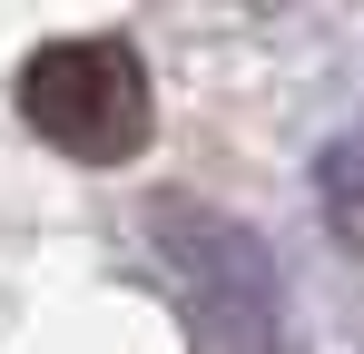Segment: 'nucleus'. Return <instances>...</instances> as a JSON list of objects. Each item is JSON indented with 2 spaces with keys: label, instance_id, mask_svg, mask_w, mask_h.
I'll return each instance as SVG.
<instances>
[{
  "label": "nucleus",
  "instance_id": "2",
  "mask_svg": "<svg viewBox=\"0 0 364 354\" xmlns=\"http://www.w3.org/2000/svg\"><path fill=\"white\" fill-rule=\"evenodd\" d=\"M158 256L197 286V305H207L227 335H246V345L266 335V315H276V276H266V256H256L237 227H207V217H178V227H168V217H158Z\"/></svg>",
  "mask_w": 364,
  "mask_h": 354
},
{
  "label": "nucleus",
  "instance_id": "1",
  "mask_svg": "<svg viewBox=\"0 0 364 354\" xmlns=\"http://www.w3.org/2000/svg\"><path fill=\"white\" fill-rule=\"evenodd\" d=\"M20 118L50 148L109 168V158H128L148 138V69L119 40H50V50H30V69H20Z\"/></svg>",
  "mask_w": 364,
  "mask_h": 354
},
{
  "label": "nucleus",
  "instance_id": "3",
  "mask_svg": "<svg viewBox=\"0 0 364 354\" xmlns=\"http://www.w3.org/2000/svg\"><path fill=\"white\" fill-rule=\"evenodd\" d=\"M325 187H335V197H364V138H355V148H335V168H325Z\"/></svg>",
  "mask_w": 364,
  "mask_h": 354
}]
</instances>
